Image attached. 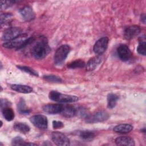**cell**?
<instances>
[{
    "label": "cell",
    "instance_id": "obj_3",
    "mask_svg": "<svg viewBox=\"0 0 146 146\" xmlns=\"http://www.w3.org/2000/svg\"><path fill=\"white\" fill-rule=\"evenodd\" d=\"M70 51V47L67 44H63L58 47L55 53L54 59L56 65H62L66 60L68 54Z\"/></svg>",
    "mask_w": 146,
    "mask_h": 146
},
{
    "label": "cell",
    "instance_id": "obj_8",
    "mask_svg": "<svg viewBox=\"0 0 146 146\" xmlns=\"http://www.w3.org/2000/svg\"><path fill=\"white\" fill-rule=\"evenodd\" d=\"M52 141L57 145L66 146L70 145L69 139L63 133L60 132H53L51 134Z\"/></svg>",
    "mask_w": 146,
    "mask_h": 146
},
{
    "label": "cell",
    "instance_id": "obj_19",
    "mask_svg": "<svg viewBox=\"0 0 146 146\" xmlns=\"http://www.w3.org/2000/svg\"><path fill=\"white\" fill-rule=\"evenodd\" d=\"M14 129L22 133H26L30 131V127L24 123H15L14 125Z\"/></svg>",
    "mask_w": 146,
    "mask_h": 146
},
{
    "label": "cell",
    "instance_id": "obj_24",
    "mask_svg": "<svg viewBox=\"0 0 146 146\" xmlns=\"http://www.w3.org/2000/svg\"><path fill=\"white\" fill-rule=\"evenodd\" d=\"M18 110L19 112L21 114H28L30 113V111L29 110L26 106V103L23 99H21L18 104Z\"/></svg>",
    "mask_w": 146,
    "mask_h": 146
},
{
    "label": "cell",
    "instance_id": "obj_31",
    "mask_svg": "<svg viewBox=\"0 0 146 146\" xmlns=\"http://www.w3.org/2000/svg\"><path fill=\"white\" fill-rule=\"evenodd\" d=\"M64 126L63 123L60 121H52V127L54 129H58V128H62Z\"/></svg>",
    "mask_w": 146,
    "mask_h": 146
},
{
    "label": "cell",
    "instance_id": "obj_21",
    "mask_svg": "<svg viewBox=\"0 0 146 146\" xmlns=\"http://www.w3.org/2000/svg\"><path fill=\"white\" fill-rule=\"evenodd\" d=\"M119 99V96L114 94H110L107 96V107L109 108H113L115 107Z\"/></svg>",
    "mask_w": 146,
    "mask_h": 146
},
{
    "label": "cell",
    "instance_id": "obj_28",
    "mask_svg": "<svg viewBox=\"0 0 146 146\" xmlns=\"http://www.w3.org/2000/svg\"><path fill=\"white\" fill-rule=\"evenodd\" d=\"M26 143H27L19 136L15 137L12 140V144L14 145H26Z\"/></svg>",
    "mask_w": 146,
    "mask_h": 146
},
{
    "label": "cell",
    "instance_id": "obj_7",
    "mask_svg": "<svg viewBox=\"0 0 146 146\" xmlns=\"http://www.w3.org/2000/svg\"><path fill=\"white\" fill-rule=\"evenodd\" d=\"M109 115L108 113L105 111H98L92 115H90L86 116V122L92 123H98L105 121L108 119Z\"/></svg>",
    "mask_w": 146,
    "mask_h": 146
},
{
    "label": "cell",
    "instance_id": "obj_30",
    "mask_svg": "<svg viewBox=\"0 0 146 146\" xmlns=\"http://www.w3.org/2000/svg\"><path fill=\"white\" fill-rule=\"evenodd\" d=\"M1 9L2 10L6 9L10 7L14 3V1H1Z\"/></svg>",
    "mask_w": 146,
    "mask_h": 146
},
{
    "label": "cell",
    "instance_id": "obj_32",
    "mask_svg": "<svg viewBox=\"0 0 146 146\" xmlns=\"http://www.w3.org/2000/svg\"><path fill=\"white\" fill-rule=\"evenodd\" d=\"M10 104V102L7 100L1 99V109H3L5 107H9Z\"/></svg>",
    "mask_w": 146,
    "mask_h": 146
},
{
    "label": "cell",
    "instance_id": "obj_29",
    "mask_svg": "<svg viewBox=\"0 0 146 146\" xmlns=\"http://www.w3.org/2000/svg\"><path fill=\"white\" fill-rule=\"evenodd\" d=\"M44 78L48 81V82H53V83H59L62 82V79L56 76L55 75H46L43 76Z\"/></svg>",
    "mask_w": 146,
    "mask_h": 146
},
{
    "label": "cell",
    "instance_id": "obj_17",
    "mask_svg": "<svg viewBox=\"0 0 146 146\" xmlns=\"http://www.w3.org/2000/svg\"><path fill=\"white\" fill-rule=\"evenodd\" d=\"M133 129L132 125L129 124H121L115 126L113 131L115 132L120 133H127L131 132Z\"/></svg>",
    "mask_w": 146,
    "mask_h": 146
},
{
    "label": "cell",
    "instance_id": "obj_23",
    "mask_svg": "<svg viewBox=\"0 0 146 146\" xmlns=\"http://www.w3.org/2000/svg\"><path fill=\"white\" fill-rule=\"evenodd\" d=\"M137 51L139 54L145 55V36H141L139 42V45L137 48Z\"/></svg>",
    "mask_w": 146,
    "mask_h": 146
},
{
    "label": "cell",
    "instance_id": "obj_26",
    "mask_svg": "<svg viewBox=\"0 0 146 146\" xmlns=\"http://www.w3.org/2000/svg\"><path fill=\"white\" fill-rule=\"evenodd\" d=\"M12 15L9 13H4L1 14V25L8 24L12 20Z\"/></svg>",
    "mask_w": 146,
    "mask_h": 146
},
{
    "label": "cell",
    "instance_id": "obj_2",
    "mask_svg": "<svg viewBox=\"0 0 146 146\" xmlns=\"http://www.w3.org/2000/svg\"><path fill=\"white\" fill-rule=\"evenodd\" d=\"M49 98L55 102L66 103L75 102L79 99V98L75 95L63 94L56 91H51L49 93Z\"/></svg>",
    "mask_w": 146,
    "mask_h": 146
},
{
    "label": "cell",
    "instance_id": "obj_18",
    "mask_svg": "<svg viewBox=\"0 0 146 146\" xmlns=\"http://www.w3.org/2000/svg\"><path fill=\"white\" fill-rule=\"evenodd\" d=\"M63 116L66 117H72L76 113V110L72 106H63L62 111L61 112Z\"/></svg>",
    "mask_w": 146,
    "mask_h": 146
},
{
    "label": "cell",
    "instance_id": "obj_15",
    "mask_svg": "<svg viewBox=\"0 0 146 146\" xmlns=\"http://www.w3.org/2000/svg\"><path fill=\"white\" fill-rule=\"evenodd\" d=\"M102 58L99 56H95L90 59L87 63L86 70L87 71H92L95 70L101 63Z\"/></svg>",
    "mask_w": 146,
    "mask_h": 146
},
{
    "label": "cell",
    "instance_id": "obj_4",
    "mask_svg": "<svg viewBox=\"0 0 146 146\" xmlns=\"http://www.w3.org/2000/svg\"><path fill=\"white\" fill-rule=\"evenodd\" d=\"M27 36L28 35L26 34H21L14 39L9 42H5V43L3 44V46L8 48H21L24 47L27 40L28 39Z\"/></svg>",
    "mask_w": 146,
    "mask_h": 146
},
{
    "label": "cell",
    "instance_id": "obj_9",
    "mask_svg": "<svg viewBox=\"0 0 146 146\" xmlns=\"http://www.w3.org/2000/svg\"><path fill=\"white\" fill-rule=\"evenodd\" d=\"M30 121L33 124L39 129H46L48 126L47 117L42 115H36L30 117Z\"/></svg>",
    "mask_w": 146,
    "mask_h": 146
},
{
    "label": "cell",
    "instance_id": "obj_20",
    "mask_svg": "<svg viewBox=\"0 0 146 146\" xmlns=\"http://www.w3.org/2000/svg\"><path fill=\"white\" fill-rule=\"evenodd\" d=\"M2 112L3 116L4 118L7 120V121H11L13 120L15 116L14 112L12 108H11L9 107H5L3 109H2Z\"/></svg>",
    "mask_w": 146,
    "mask_h": 146
},
{
    "label": "cell",
    "instance_id": "obj_5",
    "mask_svg": "<svg viewBox=\"0 0 146 146\" xmlns=\"http://www.w3.org/2000/svg\"><path fill=\"white\" fill-rule=\"evenodd\" d=\"M22 34V29L18 27H11L6 29L2 35V39L6 42H9Z\"/></svg>",
    "mask_w": 146,
    "mask_h": 146
},
{
    "label": "cell",
    "instance_id": "obj_13",
    "mask_svg": "<svg viewBox=\"0 0 146 146\" xmlns=\"http://www.w3.org/2000/svg\"><path fill=\"white\" fill-rule=\"evenodd\" d=\"M19 13L23 19L26 21H30L35 18V13L33 9L29 6H26L21 9Z\"/></svg>",
    "mask_w": 146,
    "mask_h": 146
},
{
    "label": "cell",
    "instance_id": "obj_22",
    "mask_svg": "<svg viewBox=\"0 0 146 146\" xmlns=\"http://www.w3.org/2000/svg\"><path fill=\"white\" fill-rule=\"evenodd\" d=\"M80 137L86 141H91L94 137L95 134L93 132L90 131H82L79 132V134Z\"/></svg>",
    "mask_w": 146,
    "mask_h": 146
},
{
    "label": "cell",
    "instance_id": "obj_10",
    "mask_svg": "<svg viewBox=\"0 0 146 146\" xmlns=\"http://www.w3.org/2000/svg\"><path fill=\"white\" fill-rule=\"evenodd\" d=\"M117 52L119 58L123 61H127L132 57V52L125 44H120L117 48Z\"/></svg>",
    "mask_w": 146,
    "mask_h": 146
},
{
    "label": "cell",
    "instance_id": "obj_6",
    "mask_svg": "<svg viewBox=\"0 0 146 146\" xmlns=\"http://www.w3.org/2000/svg\"><path fill=\"white\" fill-rule=\"evenodd\" d=\"M109 39L107 36H104L100 38L96 41L94 46V51L97 55H102L107 48Z\"/></svg>",
    "mask_w": 146,
    "mask_h": 146
},
{
    "label": "cell",
    "instance_id": "obj_12",
    "mask_svg": "<svg viewBox=\"0 0 146 146\" xmlns=\"http://www.w3.org/2000/svg\"><path fill=\"white\" fill-rule=\"evenodd\" d=\"M63 106L59 104H48L43 106V110L48 114H56L61 113Z\"/></svg>",
    "mask_w": 146,
    "mask_h": 146
},
{
    "label": "cell",
    "instance_id": "obj_16",
    "mask_svg": "<svg viewBox=\"0 0 146 146\" xmlns=\"http://www.w3.org/2000/svg\"><path fill=\"white\" fill-rule=\"evenodd\" d=\"M11 88L13 90L23 94H29L33 91V88L31 87L22 84H13L11 86Z\"/></svg>",
    "mask_w": 146,
    "mask_h": 146
},
{
    "label": "cell",
    "instance_id": "obj_25",
    "mask_svg": "<svg viewBox=\"0 0 146 146\" xmlns=\"http://www.w3.org/2000/svg\"><path fill=\"white\" fill-rule=\"evenodd\" d=\"M85 66V63L83 60L80 59H77L72 62L70 63L67 67L70 68H83Z\"/></svg>",
    "mask_w": 146,
    "mask_h": 146
},
{
    "label": "cell",
    "instance_id": "obj_27",
    "mask_svg": "<svg viewBox=\"0 0 146 146\" xmlns=\"http://www.w3.org/2000/svg\"><path fill=\"white\" fill-rule=\"evenodd\" d=\"M17 67L19 69L23 71H25L27 73H29L31 75H33L34 76H38V74L36 71H35L34 70H33V68L29 67H27V66H17Z\"/></svg>",
    "mask_w": 146,
    "mask_h": 146
},
{
    "label": "cell",
    "instance_id": "obj_11",
    "mask_svg": "<svg viewBox=\"0 0 146 146\" xmlns=\"http://www.w3.org/2000/svg\"><path fill=\"white\" fill-rule=\"evenodd\" d=\"M140 28L139 26L132 25L125 29L124 32V36L126 39L129 40L136 36L138 35L140 33Z\"/></svg>",
    "mask_w": 146,
    "mask_h": 146
},
{
    "label": "cell",
    "instance_id": "obj_1",
    "mask_svg": "<svg viewBox=\"0 0 146 146\" xmlns=\"http://www.w3.org/2000/svg\"><path fill=\"white\" fill-rule=\"evenodd\" d=\"M50 51V47L48 44L46 38L42 37L34 45L31 50L33 56L36 59H42L46 57Z\"/></svg>",
    "mask_w": 146,
    "mask_h": 146
},
{
    "label": "cell",
    "instance_id": "obj_14",
    "mask_svg": "<svg viewBox=\"0 0 146 146\" xmlns=\"http://www.w3.org/2000/svg\"><path fill=\"white\" fill-rule=\"evenodd\" d=\"M115 143L117 145L133 146L135 145V141L132 138L129 136H119L115 139Z\"/></svg>",
    "mask_w": 146,
    "mask_h": 146
}]
</instances>
